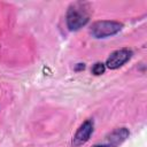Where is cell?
Instances as JSON below:
<instances>
[{"instance_id":"obj_1","label":"cell","mask_w":147,"mask_h":147,"mask_svg":"<svg viewBox=\"0 0 147 147\" xmlns=\"http://www.w3.org/2000/svg\"><path fill=\"white\" fill-rule=\"evenodd\" d=\"M90 20V14L86 8V3L83 2H75L71 3L70 7L68 8L67 16H65V22L67 26L71 31L79 30Z\"/></svg>"},{"instance_id":"obj_2","label":"cell","mask_w":147,"mask_h":147,"mask_svg":"<svg viewBox=\"0 0 147 147\" xmlns=\"http://www.w3.org/2000/svg\"><path fill=\"white\" fill-rule=\"evenodd\" d=\"M123 28V24L116 21H96L91 26V34L94 38H107L116 34Z\"/></svg>"},{"instance_id":"obj_3","label":"cell","mask_w":147,"mask_h":147,"mask_svg":"<svg viewBox=\"0 0 147 147\" xmlns=\"http://www.w3.org/2000/svg\"><path fill=\"white\" fill-rule=\"evenodd\" d=\"M93 130H94V123L92 119H86L79 127L78 130L76 131L74 138H72V146L75 147H78V146H82L84 145L85 142L88 141L90 137L92 136L93 133Z\"/></svg>"},{"instance_id":"obj_4","label":"cell","mask_w":147,"mask_h":147,"mask_svg":"<svg viewBox=\"0 0 147 147\" xmlns=\"http://www.w3.org/2000/svg\"><path fill=\"white\" fill-rule=\"evenodd\" d=\"M129 137V130L126 127L115 129L108 137H106V141L102 144H96L93 147H118L122 142L126 140Z\"/></svg>"},{"instance_id":"obj_5","label":"cell","mask_w":147,"mask_h":147,"mask_svg":"<svg viewBox=\"0 0 147 147\" xmlns=\"http://www.w3.org/2000/svg\"><path fill=\"white\" fill-rule=\"evenodd\" d=\"M131 55H132V52L127 48L117 49L108 56V59L106 61V65L109 69H117V68L122 67L124 63H126L131 59Z\"/></svg>"},{"instance_id":"obj_6","label":"cell","mask_w":147,"mask_h":147,"mask_svg":"<svg viewBox=\"0 0 147 147\" xmlns=\"http://www.w3.org/2000/svg\"><path fill=\"white\" fill-rule=\"evenodd\" d=\"M106 70V65L103 63H100V62H96L93 67H92V74H94L95 76H99V75H102Z\"/></svg>"}]
</instances>
